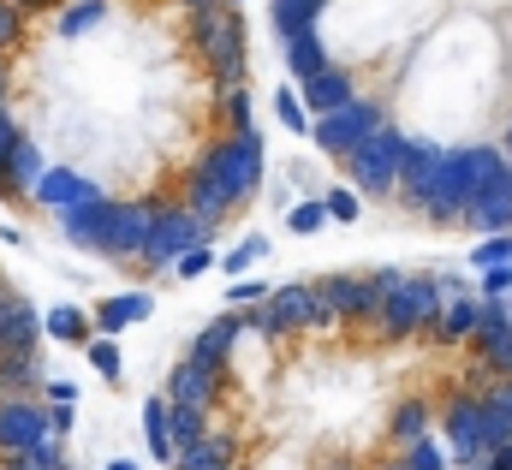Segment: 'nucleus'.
<instances>
[{"label":"nucleus","mask_w":512,"mask_h":470,"mask_svg":"<svg viewBox=\"0 0 512 470\" xmlns=\"http://www.w3.org/2000/svg\"><path fill=\"white\" fill-rule=\"evenodd\" d=\"M501 149H507V161H512V119H507V143H501Z\"/></svg>","instance_id":"54"},{"label":"nucleus","mask_w":512,"mask_h":470,"mask_svg":"<svg viewBox=\"0 0 512 470\" xmlns=\"http://www.w3.org/2000/svg\"><path fill=\"white\" fill-rule=\"evenodd\" d=\"M495 262H512V233H495L471 250V268H495Z\"/></svg>","instance_id":"44"},{"label":"nucleus","mask_w":512,"mask_h":470,"mask_svg":"<svg viewBox=\"0 0 512 470\" xmlns=\"http://www.w3.org/2000/svg\"><path fill=\"white\" fill-rule=\"evenodd\" d=\"M185 209H191L209 233L239 209V197H233V137H227V131L185 167Z\"/></svg>","instance_id":"3"},{"label":"nucleus","mask_w":512,"mask_h":470,"mask_svg":"<svg viewBox=\"0 0 512 470\" xmlns=\"http://www.w3.org/2000/svg\"><path fill=\"white\" fill-rule=\"evenodd\" d=\"M42 340H60V346H90V340H96V328H90V316H84L78 304H54V310L42 316Z\"/></svg>","instance_id":"28"},{"label":"nucleus","mask_w":512,"mask_h":470,"mask_svg":"<svg viewBox=\"0 0 512 470\" xmlns=\"http://www.w3.org/2000/svg\"><path fill=\"white\" fill-rule=\"evenodd\" d=\"M483 405H489V411H495V417L512 429V375H507V381H495V387L483 393Z\"/></svg>","instance_id":"46"},{"label":"nucleus","mask_w":512,"mask_h":470,"mask_svg":"<svg viewBox=\"0 0 512 470\" xmlns=\"http://www.w3.org/2000/svg\"><path fill=\"white\" fill-rule=\"evenodd\" d=\"M209 227L185 209V203H161V215H155V233L143 244V256H137V268H173L185 250H197V244H209Z\"/></svg>","instance_id":"9"},{"label":"nucleus","mask_w":512,"mask_h":470,"mask_svg":"<svg viewBox=\"0 0 512 470\" xmlns=\"http://www.w3.org/2000/svg\"><path fill=\"white\" fill-rule=\"evenodd\" d=\"M215 108H221V125H227V131H251V96H245V90L215 96Z\"/></svg>","instance_id":"39"},{"label":"nucleus","mask_w":512,"mask_h":470,"mask_svg":"<svg viewBox=\"0 0 512 470\" xmlns=\"http://www.w3.org/2000/svg\"><path fill=\"white\" fill-rule=\"evenodd\" d=\"M155 215H161V203H149V197H137V203H114V209H108V233H102V250H96V256H108V262H137L143 244H149V233H155Z\"/></svg>","instance_id":"10"},{"label":"nucleus","mask_w":512,"mask_h":470,"mask_svg":"<svg viewBox=\"0 0 512 470\" xmlns=\"http://www.w3.org/2000/svg\"><path fill=\"white\" fill-rule=\"evenodd\" d=\"M24 30H30V18H24L12 0H0V54H12V48L24 42Z\"/></svg>","instance_id":"41"},{"label":"nucleus","mask_w":512,"mask_h":470,"mask_svg":"<svg viewBox=\"0 0 512 470\" xmlns=\"http://www.w3.org/2000/svg\"><path fill=\"white\" fill-rule=\"evenodd\" d=\"M108 470H137V459H114V465H108Z\"/></svg>","instance_id":"53"},{"label":"nucleus","mask_w":512,"mask_h":470,"mask_svg":"<svg viewBox=\"0 0 512 470\" xmlns=\"http://www.w3.org/2000/svg\"><path fill=\"white\" fill-rule=\"evenodd\" d=\"M507 173H512V161H507L501 143H465V179H471V197L489 191V185H501Z\"/></svg>","instance_id":"26"},{"label":"nucleus","mask_w":512,"mask_h":470,"mask_svg":"<svg viewBox=\"0 0 512 470\" xmlns=\"http://www.w3.org/2000/svg\"><path fill=\"white\" fill-rule=\"evenodd\" d=\"M322 12H328V0H274V6H268V24H274V36H280V48H286V42L310 36Z\"/></svg>","instance_id":"24"},{"label":"nucleus","mask_w":512,"mask_h":470,"mask_svg":"<svg viewBox=\"0 0 512 470\" xmlns=\"http://www.w3.org/2000/svg\"><path fill=\"white\" fill-rule=\"evenodd\" d=\"M489 470H512V441H501V447H489Z\"/></svg>","instance_id":"49"},{"label":"nucleus","mask_w":512,"mask_h":470,"mask_svg":"<svg viewBox=\"0 0 512 470\" xmlns=\"http://www.w3.org/2000/svg\"><path fill=\"white\" fill-rule=\"evenodd\" d=\"M0 470H66V447L48 435V441H42V447H30V453H6Z\"/></svg>","instance_id":"33"},{"label":"nucleus","mask_w":512,"mask_h":470,"mask_svg":"<svg viewBox=\"0 0 512 470\" xmlns=\"http://www.w3.org/2000/svg\"><path fill=\"white\" fill-rule=\"evenodd\" d=\"M42 357L36 352H0V399H42Z\"/></svg>","instance_id":"22"},{"label":"nucleus","mask_w":512,"mask_h":470,"mask_svg":"<svg viewBox=\"0 0 512 470\" xmlns=\"http://www.w3.org/2000/svg\"><path fill=\"white\" fill-rule=\"evenodd\" d=\"M334 54H328V42H322V30H310V36H298V42H286V72H292V84H310L322 66H328Z\"/></svg>","instance_id":"29"},{"label":"nucleus","mask_w":512,"mask_h":470,"mask_svg":"<svg viewBox=\"0 0 512 470\" xmlns=\"http://www.w3.org/2000/svg\"><path fill=\"white\" fill-rule=\"evenodd\" d=\"M322 209H328V221H340V227H352V221L364 215V203H358L352 185H328V191H322Z\"/></svg>","instance_id":"37"},{"label":"nucleus","mask_w":512,"mask_h":470,"mask_svg":"<svg viewBox=\"0 0 512 470\" xmlns=\"http://www.w3.org/2000/svg\"><path fill=\"white\" fill-rule=\"evenodd\" d=\"M268 292H274L268 280H233V286H227V310H256Z\"/></svg>","instance_id":"42"},{"label":"nucleus","mask_w":512,"mask_h":470,"mask_svg":"<svg viewBox=\"0 0 512 470\" xmlns=\"http://www.w3.org/2000/svg\"><path fill=\"white\" fill-rule=\"evenodd\" d=\"M393 280H399V268H382V274H322L316 292H322V304H328L340 322L376 328V310H382V298H387Z\"/></svg>","instance_id":"7"},{"label":"nucleus","mask_w":512,"mask_h":470,"mask_svg":"<svg viewBox=\"0 0 512 470\" xmlns=\"http://www.w3.org/2000/svg\"><path fill=\"white\" fill-rule=\"evenodd\" d=\"M465 227L471 233H512V173L501 185H489V191H477L471 203H465Z\"/></svg>","instance_id":"20"},{"label":"nucleus","mask_w":512,"mask_h":470,"mask_svg":"<svg viewBox=\"0 0 512 470\" xmlns=\"http://www.w3.org/2000/svg\"><path fill=\"white\" fill-rule=\"evenodd\" d=\"M102 18H108V0H66L60 18H54V30H60V42H78V36L96 30Z\"/></svg>","instance_id":"31"},{"label":"nucleus","mask_w":512,"mask_h":470,"mask_svg":"<svg viewBox=\"0 0 512 470\" xmlns=\"http://www.w3.org/2000/svg\"><path fill=\"white\" fill-rule=\"evenodd\" d=\"M441 304H447V298H441L435 274H399V280L387 286L382 310H376V334H382L387 346L417 340V334H429V328H435Z\"/></svg>","instance_id":"4"},{"label":"nucleus","mask_w":512,"mask_h":470,"mask_svg":"<svg viewBox=\"0 0 512 470\" xmlns=\"http://www.w3.org/2000/svg\"><path fill=\"white\" fill-rule=\"evenodd\" d=\"M12 6H18V12L30 18V12H48V6H66V0H12Z\"/></svg>","instance_id":"50"},{"label":"nucleus","mask_w":512,"mask_h":470,"mask_svg":"<svg viewBox=\"0 0 512 470\" xmlns=\"http://www.w3.org/2000/svg\"><path fill=\"white\" fill-rule=\"evenodd\" d=\"M179 6H191V12H209V6H221V0H179Z\"/></svg>","instance_id":"51"},{"label":"nucleus","mask_w":512,"mask_h":470,"mask_svg":"<svg viewBox=\"0 0 512 470\" xmlns=\"http://www.w3.org/2000/svg\"><path fill=\"white\" fill-rule=\"evenodd\" d=\"M18 137H24V125H18V119H12V108L0 102V161H6V149H12Z\"/></svg>","instance_id":"48"},{"label":"nucleus","mask_w":512,"mask_h":470,"mask_svg":"<svg viewBox=\"0 0 512 470\" xmlns=\"http://www.w3.org/2000/svg\"><path fill=\"white\" fill-rule=\"evenodd\" d=\"M42 346V316L24 292L0 286V352H36Z\"/></svg>","instance_id":"15"},{"label":"nucleus","mask_w":512,"mask_h":470,"mask_svg":"<svg viewBox=\"0 0 512 470\" xmlns=\"http://www.w3.org/2000/svg\"><path fill=\"white\" fill-rule=\"evenodd\" d=\"M191 48H197V60L209 66L215 96L245 90V18H239V6L191 12Z\"/></svg>","instance_id":"2"},{"label":"nucleus","mask_w":512,"mask_h":470,"mask_svg":"<svg viewBox=\"0 0 512 470\" xmlns=\"http://www.w3.org/2000/svg\"><path fill=\"white\" fill-rule=\"evenodd\" d=\"M405 131H393L382 125L370 143H358L352 155H346V185L358 191V197H393L399 191V173H405Z\"/></svg>","instance_id":"5"},{"label":"nucleus","mask_w":512,"mask_h":470,"mask_svg":"<svg viewBox=\"0 0 512 470\" xmlns=\"http://www.w3.org/2000/svg\"><path fill=\"white\" fill-rule=\"evenodd\" d=\"M108 209H114V197H96V203H78V209H66V215H60V233H66V244H78V250H102Z\"/></svg>","instance_id":"23"},{"label":"nucleus","mask_w":512,"mask_h":470,"mask_svg":"<svg viewBox=\"0 0 512 470\" xmlns=\"http://www.w3.org/2000/svg\"><path fill=\"white\" fill-rule=\"evenodd\" d=\"M233 137V197H239V209L251 203L256 191H262V167H268V155H262V131H227Z\"/></svg>","instance_id":"19"},{"label":"nucleus","mask_w":512,"mask_h":470,"mask_svg":"<svg viewBox=\"0 0 512 470\" xmlns=\"http://www.w3.org/2000/svg\"><path fill=\"white\" fill-rule=\"evenodd\" d=\"M96 197H108L90 173H78V167H48L42 179H36V191H30V203L36 209H48V215H66V209H78V203H96Z\"/></svg>","instance_id":"12"},{"label":"nucleus","mask_w":512,"mask_h":470,"mask_svg":"<svg viewBox=\"0 0 512 470\" xmlns=\"http://www.w3.org/2000/svg\"><path fill=\"white\" fill-rule=\"evenodd\" d=\"M251 334V310H221L209 328H197V340H191V363H209V369H233V352H239V340Z\"/></svg>","instance_id":"11"},{"label":"nucleus","mask_w":512,"mask_h":470,"mask_svg":"<svg viewBox=\"0 0 512 470\" xmlns=\"http://www.w3.org/2000/svg\"><path fill=\"white\" fill-rule=\"evenodd\" d=\"M48 441V405L42 399H0V459L30 453Z\"/></svg>","instance_id":"14"},{"label":"nucleus","mask_w":512,"mask_h":470,"mask_svg":"<svg viewBox=\"0 0 512 470\" xmlns=\"http://www.w3.org/2000/svg\"><path fill=\"white\" fill-rule=\"evenodd\" d=\"M233 459H239V441L221 435V429H209L203 441H191V447L173 459V470H233Z\"/></svg>","instance_id":"25"},{"label":"nucleus","mask_w":512,"mask_h":470,"mask_svg":"<svg viewBox=\"0 0 512 470\" xmlns=\"http://www.w3.org/2000/svg\"><path fill=\"white\" fill-rule=\"evenodd\" d=\"M221 6H239V0H221Z\"/></svg>","instance_id":"56"},{"label":"nucleus","mask_w":512,"mask_h":470,"mask_svg":"<svg viewBox=\"0 0 512 470\" xmlns=\"http://www.w3.org/2000/svg\"><path fill=\"white\" fill-rule=\"evenodd\" d=\"M6 90H12V78H6V54H0V102H6Z\"/></svg>","instance_id":"52"},{"label":"nucleus","mask_w":512,"mask_h":470,"mask_svg":"<svg viewBox=\"0 0 512 470\" xmlns=\"http://www.w3.org/2000/svg\"><path fill=\"white\" fill-rule=\"evenodd\" d=\"M167 411H173V405H167V393H149V399H143V441H149V453H155L161 465H173V459H179V453H173Z\"/></svg>","instance_id":"30"},{"label":"nucleus","mask_w":512,"mask_h":470,"mask_svg":"<svg viewBox=\"0 0 512 470\" xmlns=\"http://www.w3.org/2000/svg\"><path fill=\"white\" fill-rule=\"evenodd\" d=\"M274 119H280L292 137H310V114H304V102H298V84H292V90H274Z\"/></svg>","instance_id":"38"},{"label":"nucleus","mask_w":512,"mask_h":470,"mask_svg":"<svg viewBox=\"0 0 512 470\" xmlns=\"http://www.w3.org/2000/svg\"><path fill=\"white\" fill-rule=\"evenodd\" d=\"M322 227H328V209H322V197H304V203H292V209H286V233L310 238V233H322Z\"/></svg>","instance_id":"36"},{"label":"nucleus","mask_w":512,"mask_h":470,"mask_svg":"<svg viewBox=\"0 0 512 470\" xmlns=\"http://www.w3.org/2000/svg\"><path fill=\"white\" fill-rule=\"evenodd\" d=\"M72 423H78V411H72V405H48V435H54V441H66V435H72Z\"/></svg>","instance_id":"47"},{"label":"nucleus","mask_w":512,"mask_h":470,"mask_svg":"<svg viewBox=\"0 0 512 470\" xmlns=\"http://www.w3.org/2000/svg\"><path fill=\"white\" fill-rule=\"evenodd\" d=\"M84 357H90V369H96L102 381H120V375H126V357H120V340H102V334H96V340L84 346Z\"/></svg>","instance_id":"35"},{"label":"nucleus","mask_w":512,"mask_h":470,"mask_svg":"<svg viewBox=\"0 0 512 470\" xmlns=\"http://www.w3.org/2000/svg\"><path fill=\"white\" fill-rule=\"evenodd\" d=\"M161 393H167L173 405H197V411H215V405H221V393H227V369H209V363H191V357H179Z\"/></svg>","instance_id":"13"},{"label":"nucleus","mask_w":512,"mask_h":470,"mask_svg":"<svg viewBox=\"0 0 512 470\" xmlns=\"http://www.w3.org/2000/svg\"><path fill=\"white\" fill-rule=\"evenodd\" d=\"M387 125L382 102L376 96H352L346 108H334V114H316L310 119V143L322 149V155H334V161H346L358 143H370L376 131Z\"/></svg>","instance_id":"6"},{"label":"nucleus","mask_w":512,"mask_h":470,"mask_svg":"<svg viewBox=\"0 0 512 470\" xmlns=\"http://www.w3.org/2000/svg\"><path fill=\"white\" fill-rule=\"evenodd\" d=\"M48 173V161H42V143L36 137H18L12 149H6V161H0V197H24L30 203V191H36V179Z\"/></svg>","instance_id":"17"},{"label":"nucleus","mask_w":512,"mask_h":470,"mask_svg":"<svg viewBox=\"0 0 512 470\" xmlns=\"http://www.w3.org/2000/svg\"><path fill=\"white\" fill-rule=\"evenodd\" d=\"M0 286H6V274H0Z\"/></svg>","instance_id":"57"},{"label":"nucleus","mask_w":512,"mask_h":470,"mask_svg":"<svg viewBox=\"0 0 512 470\" xmlns=\"http://www.w3.org/2000/svg\"><path fill=\"white\" fill-rule=\"evenodd\" d=\"M376 470H399V465H376Z\"/></svg>","instance_id":"55"},{"label":"nucleus","mask_w":512,"mask_h":470,"mask_svg":"<svg viewBox=\"0 0 512 470\" xmlns=\"http://www.w3.org/2000/svg\"><path fill=\"white\" fill-rule=\"evenodd\" d=\"M477 328H483V298H447L435 328H429V340L435 346H471Z\"/></svg>","instance_id":"21"},{"label":"nucleus","mask_w":512,"mask_h":470,"mask_svg":"<svg viewBox=\"0 0 512 470\" xmlns=\"http://www.w3.org/2000/svg\"><path fill=\"white\" fill-rule=\"evenodd\" d=\"M399 197L429 221V227H453L465 221L471 203V179H465V149H441V143H405V173H399Z\"/></svg>","instance_id":"1"},{"label":"nucleus","mask_w":512,"mask_h":470,"mask_svg":"<svg viewBox=\"0 0 512 470\" xmlns=\"http://www.w3.org/2000/svg\"><path fill=\"white\" fill-rule=\"evenodd\" d=\"M149 316H155V298H149V292H114V298H102V304L90 310V328H96L102 340H120L126 328L149 322Z\"/></svg>","instance_id":"18"},{"label":"nucleus","mask_w":512,"mask_h":470,"mask_svg":"<svg viewBox=\"0 0 512 470\" xmlns=\"http://www.w3.org/2000/svg\"><path fill=\"white\" fill-rule=\"evenodd\" d=\"M399 470H447V447H441V435H423V441H411V447H399Z\"/></svg>","instance_id":"34"},{"label":"nucleus","mask_w":512,"mask_h":470,"mask_svg":"<svg viewBox=\"0 0 512 470\" xmlns=\"http://www.w3.org/2000/svg\"><path fill=\"white\" fill-rule=\"evenodd\" d=\"M215 262H221V256H215V244H197V250H185L173 268H179V280H197V274H209Z\"/></svg>","instance_id":"45"},{"label":"nucleus","mask_w":512,"mask_h":470,"mask_svg":"<svg viewBox=\"0 0 512 470\" xmlns=\"http://www.w3.org/2000/svg\"><path fill=\"white\" fill-rule=\"evenodd\" d=\"M352 96H364V90H358V78H352L340 60H328V66H322L310 84H298V102H304V114H310V119H316V114H334V108H346Z\"/></svg>","instance_id":"16"},{"label":"nucleus","mask_w":512,"mask_h":470,"mask_svg":"<svg viewBox=\"0 0 512 470\" xmlns=\"http://www.w3.org/2000/svg\"><path fill=\"white\" fill-rule=\"evenodd\" d=\"M167 405H173V399H167ZM167 429H173V453H185L191 441L209 435V411H197V405H173V411H167Z\"/></svg>","instance_id":"32"},{"label":"nucleus","mask_w":512,"mask_h":470,"mask_svg":"<svg viewBox=\"0 0 512 470\" xmlns=\"http://www.w3.org/2000/svg\"><path fill=\"white\" fill-rule=\"evenodd\" d=\"M262 256H268V238L251 233L245 244H233V250L221 256V268H227V274H245V268H251V262H262Z\"/></svg>","instance_id":"40"},{"label":"nucleus","mask_w":512,"mask_h":470,"mask_svg":"<svg viewBox=\"0 0 512 470\" xmlns=\"http://www.w3.org/2000/svg\"><path fill=\"white\" fill-rule=\"evenodd\" d=\"M316 328V280H286L251 310V334L262 340H292Z\"/></svg>","instance_id":"8"},{"label":"nucleus","mask_w":512,"mask_h":470,"mask_svg":"<svg viewBox=\"0 0 512 470\" xmlns=\"http://www.w3.org/2000/svg\"><path fill=\"white\" fill-rule=\"evenodd\" d=\"M387 435H393L399 447H411V441L435 435V405H429V399H399V405H393V417H387Z\"/></svg>","instance_id":"27"},{"label":"nucleus","mask_w":512,"mask_h":470,"mask_svg":"<svg viewBox=\"0 0 512 470\" xmlns=\"http://www.w3.org/2000/svg\"><path fill=\"white\" fill-rule=\"evenodd\" d=\"M477 298H512V262H495V268H477Z\"/></svg>","instance_id":"43"}]
</instances>
